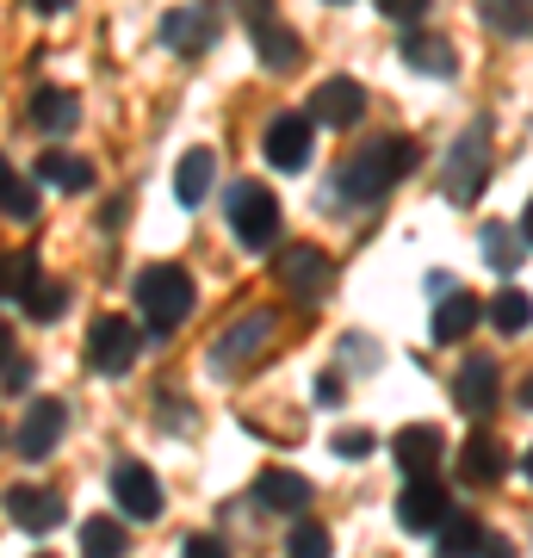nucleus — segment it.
Segmentation results:
<instances>
[{
	"instance_id": "16",
	"label": "nucleus",
	"mask_w": 533,
	"mask_h": 558,
	"mask_svg": "<svg viewBox=\"0 0 533 558\" xmlns=\"http://www.w3.org/2000/svg\"><path fill=\"white\" fill-rule=\"evenodd\" d=\"M391 453H397V465H403L410 478H428V472L440 465V453H447V435H440L435 422H410V428H397Z\"/></svg>"
},
{
	"instance_id": "47",
	"label": "nucleus",
	"mask_w": 533,
	"mask_h": 558,
	"mask_svg": "<svg viewBox=\"0 0 533 558\" xmlns=\"http://www.w3.org/2000/svg\"><path fill=\"white\" fill-rule=\"evenodd\" d=\"M7 174H13V168H7V156H0V180H7Z\"/></svg>"
},
{
	"instance_id": "48",
	"label": "nucleus",
	"mask_w": 533,
	"mask_h": 558,
	"mask_svg": "<svg viewBox=\"0 0 533 558\" xmlns=\"http://www.w3.org/2000/svg\"><path fill=\"white\" fill-rule=\"evenodd\" d=\"M336 7H348V0H336Z\"/></svg>"
},
{
	"instance_id": "39",
	"label": "nucleus",
	"mask_w": 533,
	"mask_h": 558,
	"mask_svg": "<svg viewBox=\"0 0 533 558\" xmlns=\"http://www.w3.org/2000/svg\"><path fill=\"white\" fill-rule=\"evenodd\" d=\"M472 558H514V539H502V534H484L477 539V553Z\"/></svg>"
},
{
	"instance_id": "12",
	"label": "nucleus",
	"mask_w": 533,
	"mask_h": 558,
	"mask_svg": "<svg viewBox=\"0 0 533 558\" xmlns=\"http://www.w3.org/2000/svg\"><path fill=\"white\" fill-rule=\"evenodd\" d=\"M496 398H502V385H496V360L490 354H472L465 366L453 373V403L465 410V416H490L496 410Z\"/></svg>"
},
{
	"instance_id": "11",
	"label": "nucleus",
	"mask_w": 533,
	"mask_h": 558,
	"mask_svg": "<svg viewBox=\"0 0 533 558\" xmlns=\"http://www.w3.org/2000/svg\"><path fill=\"white\" fill-rule=\"evenodd\" d=\"M7 521L25 527V534H57L62 527V497L44 490V484H13V490H7Z\"/></svg>"
},
{
	"instance_id": "32",
	"label": "nucleus",
	"mask_w": 533,
	"mask_h": 558,
	"mask_svg": "<svg viewBox=\"0 0 533 558\" xmlns=\"http://www.w3.org/2000/svg\"><path fill=\"white\" fill-rule=\"evenodd\" d=\"M0 211H7V218H20V223H32V218H38V186L20 180V174H7V180H0Z\"/></svg>"
},
{
	"instance_id": "5",
	"label": "nucleus",
	"mask_w": 533,
	"mask_h": 558,
	"mask_svg": "<svg viewBox=\"0 0 533 558\" xmlns=\"http://www.w3.org/2000/svg\"><path fill=\"white\" fill-rule=\"evenodd\" d=\"M484 174H490V131L484 124H465L447 149V168H440V186L453 205H472L484 193Z\"/></svg>"
},
{
	"instance_id": "1",
	"label": "nucleus",
	"mask_w": 533,
	"mask_h": 558,
	"mask_svg": "<svg viewBox=\"0 0 533 558\" xmlns=\"http://www.w3.org/2000/svg\"><path fill=\"white\" fill-rule=\"evenodd\" d=\"M415 168V143L410 137H378V143H360L354 156L341 161V174H336V193L341 199H354V205H373L385 199L397 180Z\"/></svg>"
},
{
	"instance_id": "19",
	"label": "nucleus",
	"mask_w": 533,
	"mask_h": 558,
	"mask_svg": "<svg viewBox=\"0 0 533 558\" xmlns=\"http://www.w3.org/2000/svg\"><path fill=\"white\" fill-rule=\"evenodd\" d=\"M403 62L410 69H422V75H453L459 69V50L447 38H435V32H403Z\"/></svg>"
},
{
	"instance_id": "35",
	"label": "nucleus",
	"mask_w": 533,
	"mask_h": 558,
	"mask_svg": "<svg viewBox=\"0 0 533 558\" xmlns=\"http://www.w3.org/2000/svg\"><path fill=\"white\" fill-rule=\"evenodd\" d=\"M180 558H230V546H223L218 534H193L186 546H180Z\"/></svg>"
},
{
	"instance_id": "27",
	"label": "nucleus",
	"mask_w": 533,
	"mask_h": 558,
	"mask_svg": "<svg viewBox=\"0 0 533 558\" xmlns=\"http://www.w3.org/2000/svg\"><path fill=\"white\" fill-rule=\"evenodd\" d=\"M440 539V558H472L477 553V539H484V521L477 515H459V509H447V521L435 527Z\"/></svg>"
},
{
	"instance_id": "18",
	"label": "nucleus",
	"mask_w": 533,
	"mask_h": 558,
	"mask_svg": "<svg viewBox=\"0 0 533 558\" xmlns=\"http://www.w3.org/2000/svg\"><path fill=\"white\" fill-rule=\"evenodd\" d=\"M311 478H298V472H261L255 478V502L261 509H279V515H304L311 509Z\"/></svg>"
},
{
	"instance_id": "23",
	"label": "nucleus",
	"mask_w": 533,
	"mask_h": 558,
	"mask_svg": "<svg viewBox=\"0 0 533 558\" xmlns=\"http://www.w3.org/2000/svg\"><path fill=\"white\" fill-rule=\"evenodd\" d=\"M477 317H484V304H477L472 292L440 299V311H435V341H465V336L477 329Z\"/></svg>"
},
{
	"instance_id": "7",
	"label": "nucleus",
	"mask_w": 533,
	"mask_h": 558,
	"mask_svg": "<svg viewBox=\"0 0 533 558\" xmlns=\"http://www.w3.org/2000/svg\"><path fill=\"white\" fill-rule=\"evenodd\" d=\"M137 354H143V336L131 317H99L87 329V360H94L99 373H131Z\"/></svg>"
},
{
	"instance_id": "43",
	"label": "nucleus",
	"mask_w": 533,
	"mask_h": 558,
	"mask_svg": "<svg viewBox=\"0 0 533 558\" xmlns=\"http://www.w3.org/2000/svg\"><path fill=\"white\" fill-rule=\"evenodd\" d=\"M521 242H528V248H533V199L521 205Z\"/></svg>"
},
{
	"instance_id": "29",
	"label": "nucleus",
	"mask_w": 533,
	"mask_h": 558,
	"mask_svg": "<svg viewBox=\"0 0 533 558\" xmlns=\"http://www.w3.org/2000/svg\"><path fill=\"white\" fill-rule=\"evenodd\" d=\"M521 255H528L521 230H509V223H484V260H490L496 274H514V267H521Z\"/></svg>"
},
{
	"instance_id": "14",
	"label": "nucleus",
	"mask_w": 533,
	"mask_h": 558,
	"mask_svg": "<svg viewBox=\"0 0 533 558\" xmlns=\"http://www.w3.org/2000/svg\"><path fill=\"white\" fill-rule=\"evenodd\" d=\"M161 44L180 50V57L211 50V44H218V13H211V7H174V13L161 20Z\"/></svg>"
},
{
	"instance_id": "44",
	"label": "nucleus",
	"mask_w": 533,
	"mask_h": 558,
	"mask_svg": "<svg viewBox=\"0 0 533 558\" xmlns=\"http://www.w3.org/2000/svg\"><path fill=\"white\" fill-rule=\"evenodd\" d=\"M32 7H38V13H62V7H69V0H32Z\"/></svg>"
},
{
	"instance_id": "37",
	"label": "nucleus",
	"mask_w": 533,
	"mask_h": 558,
	"mask_svg": "<svg viewBox=\"0 0 533 558\" xmlns=\"http://www.w3.org/2000/svg\"><path fill=\"white\" fill-rule=\"evenodd\" d=\"M336 453L341 459H366V453H373V435H360V428H354V435H336Z\"/></svg>"
},
{
	"instance_id": "2",
	"label": "nucleus",
	"mask_w": 533,
	"mask_h": 558,
	"mask_svg": "<svg viewBox=\"0 0 533 558\" xmlns=\"http://www.w3.org/2000/svg\"><path fill=\"white\" fill-rule=\"evenodd\" d=\"M137 311L149 336H174L180 323L193 317V274L174 260H156L137 274Z\"/></svg>"
},
{
	"instance_id": "22",
	"label": "nucleus",
	"mask_w": 533,
	"mask_h": 558,
	"mask_svg": "<svg viewBox=\"0 0 533 558\" xmlns=\"http://www.w3.org/2000/svg\"><path fill=\"white\" fill-rule=\"evenodd\" d=\"M38 180H50V186H62V193H87V186H94V161L69 156V149H44Z\"/></svg>"
},
{
	"instance_id": "45",
	"label": "nucleus",
	"mask_w": 533,
	"mask_h": 558,
	"mask_svg": "<svg viewBox=\"0 0 533 558\" xmlns=\"http://www.w3.org/2000/svg\"><path fill=\"white\" fill-rule=\"evenodd\" d=\"M521 410H533V379H521Z\"/></svg>"
},
{
	"instance_id": "24",
	"label": "nucleus",
	"mask_w": 533,
	"mask_h": 558,
	"mask_svg": "<svg viewBox=\"0 0 533 558\" xmlns=\"http://www.w3.org/2000/svg\"><path fill=\"white\" fill-rule=\"evenodd\" d=\"M477 20L490 25L496 38H528L533 32V0H477Z\"/></svg>"
},
{
	"instance_id": "4",
	"label": "nucleus",
	"mask_w": 533,
	"mask_h": 558,
	"mask_svg": "<svg viewBox=\"0 0 533 558\" xmlns=\"http://www.w3.org/2000/svg\"><path fill=\"white\" fill-rule=\"evenodd\" d=\"M230 230H237L242 248H274L279 230H286V218H279V199L261 186V180H237L230 186Z\"/></svg>"
},
{
	"instance_id": "13",
	"label": "nucleus",
	"mask_w": 533,
	"mask_h": 558,
	"mask_svg": "<svg viewBox=\"0 0 533 558\" xmlns=\"http://www.w3.org/2000/svg\"><path fill=\"white\" fill-rule=\"evenodd\" d=\"M311 143H316V124L304 119V112H279V119L267 124L261 149H267L274 168H304V161H311Z\"/></svg>"
},
{
	"instance_id": "8",
	"label": "nucleus",
	"mask_w": 533,
	"mask_h": 558,
	"mask_svg": "<svg viewBox=\"0 0 533 558\" xmlns=\"http://www.w3.org/2000/svg\"><path fill=\"white\" fill-rule=\"evenodd\" d=\"M447 509H453V502H447V484H440L435 472H428V478H410L403 497H397V521H403V534H415V539L435 534L440 521H447Z\"/></svg>"
},
{
	"instance_id": "15",
	"label": "nucleus",
	"mask_w": 533,
	"mask_h": 558,
	"mask_svg": "<svg viewBox=\"0 0 533 558\" xmlns=\"http://www.w3.org/2000/svg\"><path fill=\"white\" fill-rule=\"evenodd\" d=\"M274 341V311H249V317L230 329V336L211 341V373H223V366H242L249 354H261Z\"/></svg>"
},
{
	"instance_id": "25",
	"label": "nucleus",
	"mask_w": 533,
	"mask_h": 558,
	"mask_svg": "<svg viewBox=\"0 0 533 558\" xmlns=\"http://www.w3.org/2000/svg\"><path fill=\"white\" fill-rule=\"evenodd\" d=\"M249 38H255V57L267 62V69H298V57H304V50H298V38H292L279 20L249 25Z\"/></svg>"
},
{
	"instance_id": "33",
	"label": "nucleus",
	"mask_w": 533,
	"mask_h": 558,
	"mask_svg": "<svg viewBox=\"0 0 533 558\" xmlns=\"http://www.w3.org/2000/svg\"><path fill=\"white\" fill-rule=\"evenodd\" d=\"M286 558H329V527L298 521L292 534H286Z\"/></svg>"
},
{
	"instance_id": "9",
	"label": "nucleus",
	"mask_w": 533,
	"mask_h": 558,
	"mask_svg": "<svg viewBox=\"0 0 533 558\" xmlns=\"http://www.w3.org/2000/svg\"><path fill=\"white\" fill-rule=\"evenodd\" d=\"M112 497H119V509L131 521H156L161 515V484H156V472H149L143 459H119V465H112Z\"/></svg>"
},
{
	"instance_id": "28",
	"label": "nucleus",
	"mask_w": 533,
	"mask_h": 558,
	"mask_svg": "<svg viewBox=\"0 0 533 558\" xmlns=\"http://www.w3.org/2000/svg\"><path fill=\"white\" fill-rule=\"evenodd\" d=\"M490 323L502 329V336H528V323H533V299L521 292V286H502L490 299Z\"/></svg>"
},
{
	"instance_id": "6",
	"label": "nucleus",
	"mask_w": 533,
	"mask_h": 558,
	"mask_svg": "<svg viewBox=\"0 0 533 558\" xmlns=\"http://www.w3.org/2000/svg\"><path fill=\"white\" fill-rule=\"evenodd\" d=\"M62 428H69V403L62 398H32V410L13 428V453L20 459H50L62 447Z\"/></svg>"
},
{
	"instance_id": "38",
	"label": "nucleus",
	"mask_w": 533,
	"mask_h": 558,
	"mask_svg": "<svg viewBox=\"0 0 533 558\" xmlns=\"http://www.w3.org/2000/svg\"><path fill=\"white\" fill-rule=\"evenodd\" d=\"M230 7H237L249 25H267V20H274V0H230Z\"/></svg>"
},
{
	"instance_id": "17",
	"label": "nucleus",
	"mask_w": 533,
	"mask_h": 558,
	"mask_svg": "<svg viewBox=\"0 0 533 558\" xmlns=\"http://www.w3.org/2000/svg\"><path fill=\"white\" fill-rule=\"evenodd\" d=\"M459 472H465V484H502L509 478V447L490 428H472V440L459 447Z\"/></svg>"
},
{
	"instance_id": "21",
	"label": "nucleus",
	"mask_w": 533,
	"mask_h": 558,
	"mask_svg": "<svg viewBox=\"0 0 533 558\" xmlns=\"http://www.w3.org/2000/svg\"><path fill=\"white\" fill-rule=\"evenodd\" d=\"M32 124L50 131V137H62V131H75L81 124V100L75 94H62V87H38V94H32Z\"/></svg>"
},
{
	"instance_id": "42",
	"label": "nucleus",
	"mask_w": 533,
	"mask_h": 558,
	"mask_svg": "<svg viewBox=\"0 0 533 558\" xmlns=\"http://www.w3.org/2000/svg\"><path fill=\"white\" fill-rule=\"evenodd\" d=\"M20 354V348H13V329H7V323H0V366H7V360Z\"/></svg>"
},
{
	"instance_id": "46",
	"label": "nucleus",
	"mask_w": 533,
	"mask_h": 558,
	"mask_svg": "<svg viewBox=\"0 0 533 558\" xmlns=\"http://www.w3.org/2000/svg\"><path fill=\"white\" fill-rule=\"evenodd\" d=\"M521 472H528V484H533V447H528V459H521Z\"/></svg>"
},
{
	"instance_id": "36",
	"label": "nucleus",
	"mask_w": 533,
	"mask_h": 558,
	"mask_svg": "<svg viewBox=\"0 0 533 558\" xmlns=\"http://www.w3.org/2000/svg\"><path fill=\"white\" fill-rule=\"evenodd\" d=\"M25 385H32V366H25L20 354H13L7 366H0V391H25Z\"/></svg>"
},
{
	"instance_id": "31",
	"label": "nucleus",
	"mask_w": 533,
	"mask_h": 558,
	"mask_svg": "<svg viewBox=\"0 0 533 558\" xmlns=\"http://www.w3.org/2000/svg\"><path fill=\"white\" fill-rule=\"evenodd\" d=\"M20 304L32 311V323H50V317H62V311H69V286H62V279H38Z\"/></svg>"
},
{
	"instance_id": "10",
	"label": "nucleus",
	"mask_w": 533,
	"mask_h": 558,
	"mask_svg": "<svg viewBox=\"0 0 533 558\" xmlns=\"http://www.w3.org/2000/svg\"><path fill=\"white\" fill-rule=\"evenodd\" d=\"M360 119H366V87H360V81L336 75V81H323V87H316L311 124H329V131H354Z\"/></svg>"
},
{
	"instance_id": "20",
	"label": "nucleus",
	"mask_w": 533,
	"mask_h": 558,
	"mask_svg": "<svg viewBox=\"0 0 533 558\" xmlns=\"http://www.w3.org/2000/svg\"><path fill=\"white\" fill-rule=\"evenodd\" d=\"M211 180H218V156H211V149H186L180 168H174V199L180 205H205Z\"/></svg>"
},
{
	"instance_id": "3",
	"label": "nucleus",
	"mask_w": 533,
	"mask_h": 558,
	"mask_svg": "<svg viewBox=\"0 0 533 558\" xmlns=\"http://www.w3.org/2000/svg\"><path fill=\"white\" fill-rule=\"evenodd\" d=\"M274 279H279V292H286L292 304L316 311V304L336 292V260L323 255V248H311V242H292V248L274 255Z\"/></svg>"
},
{
	"instance_id": "34",
	"label": "nucleus",
	"mask_w": 533,
	"mask_h": 558,
	"mask_svg": "<svg viewBox=\"0 0 533 558\" xmlns=\"http://www.w3.org/2000/svg\"><path fill=\"white\" fill-rule=\"evenodd\" d=\"M428 7H435V0H378V13H385V20H397V25H415Z\"/></svg>"
},
{
	"instance_id": "40",
	"label": "nucleus",
	"mask_w": 533,
	"mask_h": 558,
	"mask_svg": "<svg viewBox=\"0 0 533 558\" xmlns=\"http://www.w3.org/2000/svg\"><path fill=\"white\" fill-rule=\"evenodd\" d=\"M316 403H323V410L341 403V373H323V379H316Z\"/></svg>"
},
{
	"instance_id": "41",
	"label": "nucleus",
	"mask_w": 533,
	"mask_h": 558,
	"mask_svg": "<svg viewBox=\"0 0 533 558\" xmlns=\"http://www.w3.org/2000/svg\"><path fill=\"white\" fill-rule=\"evenodd\" d=\"M428 292L435 299H453V274H428Z\"/></svg>"
},
{
	"instance_id": "49",
	"label": "nucleus",
	"mask_w": 533,
	"mask_h": 558,
	"mask_svg": "<svg viewBox=\"0 0 533 558\" xmlns=\"http://www.w3.org/2000/svg\"><path fill=\"white\" fill-rule=\"evenodd\" d=\"M44 558H50V553H44Z\"/></svg>"
},
{
	"instance_id": "30",
	"label": "nucleus",
	"mask_w": 533,
	"mask_h": 558,
	"mask_svg": "<svg viewBox=\"0 0 533 558\" xmlns=\"http://www.w3.org/2000/svg\"><path fill=\"white\" fill-rule=\"evenodd\" d=\"M38 279H44V274H38V255H32V248L7 255V260H0V299H25Z\"/></svg>"
},
{
	"instance_id": "26",
	"label": "nucleus",
	"mask_w": 533,
	"mask_h": 558,
	"mask_svg": "<svg viewBox=\"0 0 533 558\" xmlns=\"http://www.w3.org/2000/svg\"><path fill=\"white\" fill-rule=\"evenodd\" d=\"M131 534H124L112 515H87L81 521V558H124Z\"/></svg>"
}]
</instances>
